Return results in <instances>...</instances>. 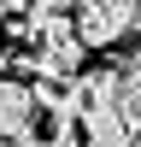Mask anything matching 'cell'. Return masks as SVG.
Returning a JSON list of instances; mask_svg holds the SVG:
<instances>
[{
	"mask_svg": "<svg viewBox=\"0 0 141 147\" xmlns=\"http://www.w3.org/2000/svg\"><path fill=\"white\" fill-rule=\"evenodd\" d=\"M129 71H141V41H135V53H129Z\"/></svg>",
	"mask_w": 141,
	"mask_h": 147,
	"instance_id": "cell-6",
	"label": "cell"
},
{
	"mask_svg": "<svg viewBox=\"0 0 141 147\" xmlns=\"http://www.w3.org/2000/svg\"><path fill=\"white\" fill-rule=\"evenodd\" d=\"M35 88L30 82H0V141L35 147Z\"/></svg>",
	"mask_w": 141,
	"mask_h": 147,
	"instance_id": "cell-2",
	"label": "cell"
},
{
	"mask_svg": "<svg viewBox=\"0 0 141 147\" xmlns=\"http://www.w3.org/2000/svg\"><path fill=\"white\" fill-rule=\"evenodd\" d=\"M117 112H124L129 129L141 124V71H129V65H124V94H117Z\"/></svg>",
	"mask_w": 141,
	"mask_h": 147,
	"instance_id": "cell-4",
	"label": "cell"
},
{
	"mask_svg": "<svg viewBox=\"0 0 141 147\" xmlns=\"http://www.w3.org/2000/svg\"><path fill=\"white\" fill-rule=\"evenodd\" d=\"M129 147H141V124H135V141H129Z\"/></svg>",
	"mask_w": 141,
	"mask_h": 147,
	"instance_id": "cell-7",
	"label": "cell"
},
{
	"mask_svg": "<svg viewBox=\"0 0 141 147\" xmlns=\"http://www.w3.org/2000/svg\"><path fill=\"white\" fill-rule=\"evenodd\" d=\"M135 24H141V6H135Z\"/></svg>",
	"mask_w": 141,
	"mask_h": 147,
	"instance_id": "cell-8",
	"label": "cell"
},
{
	"mask_svg": "<svg viewBox=\"0 0 141 147\" xmlns=\"http://www.w3.org/2000/svg\"><path fill=\"white\" fill-rule=\"evenodd\" d=\"M129 30H135V6L129 0H88V6H77V41L88 53H112L117 41H129Z\"/></svg>",
	"mask_w": 141,
	"mask_h": 147,
	"instance_id": "cell-1",
	"label": "cell"
},
{
	"mask_svg": "<svg viewBox=\"0 0 141 147\" xmlns=\"http://www.w3.org/2000/svg\"><path fill=\"white\" fill-rule=\"evenodd\" d=\"M129 141H135V129L124 124L117 106H106V112H82V147H129Z\"/></svg>",
	"mask_w": 141,
	"mask_h": 147,
	"instance_id": "cell-3",
	"label": "cell"
},
{
	"mask_svg": "<svg viewBox=\"0 0 141 147\" xmlns=\"http://www.w3.org/2000/svg\"><path fill=\"white\" fill-rule=\"evenodd\" d=\"M0 24H23V6H12V0H0Z\"/></svg>",
	"mask_w": 141,
	"mask_h": 147,
	"instance_id": "cell-5",
	"label": "cell"
}]
</instances>
